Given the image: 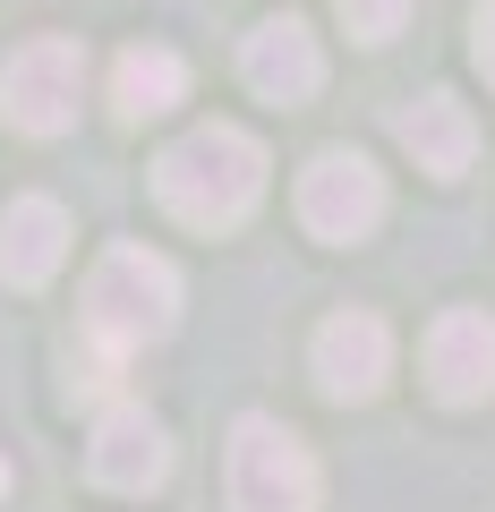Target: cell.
<instances>
[{"mask_svg": "<svg viewBox=\"0 0 495 512\" xmlns=\"http://www.w3.org/2000/svg\"><path fill=\"white\" fill-rule=\"evenodd\" d=\"M171 325H180V265H171V256L137 248V239H120V248L94 256V274H86V333L111 350V359L163 342Z\"/></svg>", "mask_w": 495, "mask_h": 512, "instance_id": "7a4b0ae2", "label": "cell"}, {"mask_svg": "<svg viewBox=\"0 0 495 512\" xmlns=\"http://www.w3.org/2000/svg\"><path fill=\"white\" fill-rule=\"evenodd\" d=\"M239 69H248V86H257L265 103H308V94L325 86V52H316V35L299 18H265L257 35H248V52H239Z\"/></svg>", "mask_w": 495, "mask_h": 512, "instance_id": "9c48e42d", "label": "cell"}, {"mask_svg": "<svg viewBox=\"0 0 495 512\" xmlns=\"http://www.w3.org/2000/svg\"><path fill=\"white\" fill-rule=\"evenodd\" d=\"M77 103H86V43L77 35H35V43L9 52V69H0V111H9V128L60 137V128H77Z\"/></svg>", "mask_w": 495, "mask_h": 512, "instance_id": "277c9868", "label": "cell"}, {"mask_svg": "<svg viewBox=\"0 0 495 512\" xmlns=\"http://www.w3.org/2000/svg\"><path fill=\"white\" fill-rule=\"evenodd\" d=\"M222 495H231V512H316L325 478L282 419H239L222 444Z\"/></svg>", "mask_w": 495, "mask_h": 512, "instance_id": "3957f363", "label": "cell"}, {"mask_svg": "<svg viewBox=\"0 0 495 512\" xmlns=\"http://www.w3.org/2000/svg\"><path fill=\"white\" fill-rule=\"evenodd\" d=\"M393 137H402V146L419 154V171H436V180L470 171V154H478V120L453 103V94H427V103H410L402 120H393Z\"/></svg>", "mask_w": 495, "mask_h": 512, "instance_id": "7c38bea8", "label": "cell"}, {"mask_svg": "<svg viewBox=\"0 0 495 512\" xmlns=\"http://www.w3.org/2000/svg\"><path fill=\"white\" fill-rule=\"evenodd\" d=\"M385 376H393V333L367 308H342V316L316 325V384H325L333 402H376Z\"/></svg>", "mask_w": 495, "mask_h": 512, "instance_id": "8992f818", "label": "cell"}, {"mask_svg": "<svg viewBox=\"0 0 495 512\" xmlns=\"http://www.w3.org/2000/svg\"><path fill=\"white\" fill-rule=\"evenodd\" d=\"M60 256H69V214L52 197H9V214H0V282L35 291V282L60 274Z\"/></svg>", "mask_w": 495, "mask_h": 512, "instance_id": "30bf717a", "label": "cell"}, {"mask_svg": "<svg viewBox=\"0 0 495 512\" xmlns=\"http://www.w3.org/2000/svg\"><path fill=\"white\" fill-rule=\"evenodd\" d=\"M180 94H188V60L171 43H129L111 60V111L120 120H163Z\"/></svg>", "mask_w": 495, "mask_h": 512, "instance_id": "8fae6325", "label": "cell"}, {"mask_svg": "<svg viewBox=\"0 0 495 512\" xmlns=\"http://www.w3.org/2000/svg\"><path fill=\"white\" fill-rule=\"evenodd\" d=\"M427 384L453 410H470V402L495 393V316L487 308H444L427 325Z\"/></svg>", "mask_w": 495, "mask_h": 512, "instance_id": "ba28073f", "label": "cell"}, {"mask_svg": "<svg viewBox=\"0 0 495 512\" xmlns=\"http://www.w3.org/2000/svg\"><path fill=\"white\" fill-rule=\"evenodd\" d=\"M154 197H163V214L188 222V231H231V222H248V205L265 197V146L248 128H231V120H205V128H188L180 146H163Z\"/></svg>", "mask_w": 495, "mask_h": 512, "instance_id": "6da1fadb", "label": "cell"}, {"mask_svg": "<svg viewBox=\"0 0 495 512\" xmlns=\"http://www.w3.org/2000/svg\"><path fill=\"white\" fill-rule=\"evenodd\" d=\"M0 495H9V461H0Z\"/></svg>", "mask_w": 495, "mask_h": 512, "instance_id": "9a60e30c", "label": "cell"}, {"mask_svg": "<svg viewBox=\"0 0 495 512\" xmlns=\"http://www.w3.org/2000/svg\"><path fill=\"white\" fill-rule=\"evenodd\" d=\"M478 69H487V86H495V0H478Z\"/></svg>", "mask_w": 495, "mask_h": 512, "instance_id": "5bb4252c", "label": "cell"}, {"mask_svg": "<svg viewBox=\"0 0 495 512\" xmlns=\"http://www.w3.org/2000/svg\"><path fill=\"white\" fill-rule=\"evenodd\" d=\"M333 9H342V26H350L359 43H393V35H402V18L419 9V0H333Z\"/></svg>", "mask_w": 495, "mask_h": 512, "instance_id": "4fadbf2b", "label": "cell"}, {"mask_svg": "<svg viewBox=\"0 0 495 512\" xmlns=\"http://www.w3.org/2000/svg\"><path fill=\"white\" fill-rule=\"evenodd\" d=\"M86 470L103 478L111 495L163 487V478H171V436H163V419H146L137 402L103 410V419H94V444H86Z\"/></svg>", "mask_w": 495, "mask_h": 512, "instance_id": "52a82bcc", "label": "cell"}, {"mask_svg": "<svg viewBox=\"0 0 495 512\" xmlns=\"http://www.w3.org/2000/svg\"><path fill=\"white\" fill-rule=\"evenodd\" d=\"M299 222L316 239H367L385 222V171L367 163L359 146H325L299 171Z\"/></svg>", "mask_w": 495, "mask_h": 512, "instance_id": "5b68a950", "label": "cell"}]
</instances>
